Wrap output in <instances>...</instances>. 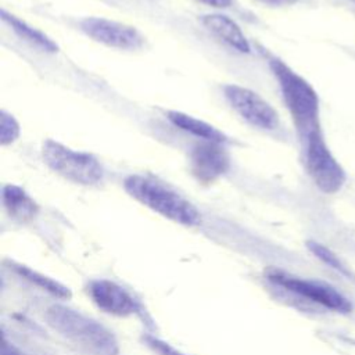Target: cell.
Returning <instances> with one entry per match:
<instances>
[{"mask_svg": "<svg viewBox=\"0 0 355 355\" xmlns=\"http://www.w3.org/2000/svg\"><path fill=\"white\" fill-rule=\"evenodd\" d=\"M144 344L155 354V355H187L172 347L171 344L154 337V336H144L143 337Z\"/></svg>", "mask_w": 355, "mask_h": 355, "instance_id": "ac0fdd59", "label": "cell"}, {"mask_svg": "<svg viewBox=\"0 0 355 355\" xmlns=\"http://www.w3.org/2000/svg\"><path fill=\"white\" fill-rule=\"evenodd\" d=\"M87 294L94 305L112 316L128 318L140 313V304L122 286L108 279H96L87 284Z\"/></svg>", "mask_w": 355, "mask_h": 355, "instance_id": "30bf717a", "label": "cell"}, {"mask_svg": "<svg viewBox=\"0 0 355 355\" xmlns=\"http://www.w3.org/2000/svg\"><path fill=\"white\" fill-rule=\"evenodd\" d=\"M258 3H262L265 6H270V7H283V6H291L294 3H297L298 0H257Z\"/></svg>", "mask_w": 355, "mask_h": 355, "instance_id": "44dd1931", "label": "cell"}, {"mask_svg": "<svg viewBox=\"0 0 355 355\" xmlns=\"http://www.w3.org/2000/svg\"><path fill=\"white\" fill-rule=\"evenodd\" d=\"M306 247L308 250L318 258L320 259L324 265L330 266L331 269L337 270L338 273H341L343 276H345L347 279H352L355 280V273L349 269V266H347V263H344L338 255H336L330 248H327L326 245L313 241V240H308L306 241Z\"/></svg>", "mask_w": 355, "mask_h": 355, "instance_id": "2e32d148", "label": "cell"}, {"mask_svg": "<svg viewBox=\"0 0 355 355\" xmlns=\"http://www.w3.org/2000/svg\"><path fill=\"white\" fill-rule=\"evenodd\" d=\"M305 168L315 186L326 193H337L345 183L347 175L330 151L320 128L308 133L302 140Z\"/></svg>", "mask_w": 355, "mask_h": 355, "instance_id": "5b68a950", "label": "cell"}, {"mask_svg": "<svg viewBox=\"0 0 355 355\" xmlns=\"http://www.w3.org/2000/svg\"><path fill=\"white\" fill-rule=\"evenodd\" d=\"M205 29L214 35L218 40L227 44L230 49L241 54H248L251 51V44L239 26V24L225 14H205L201 18Z\"/></svg>", "mask_w": 355, "mask_h": 355, "instance_id": "8fae6325", "label": "cell"}, {"mask_svg": "<svg viewBox=\"0 0 355 355\" xmlns=\"http://www.w3.org/2000/svg\"><path fill=\"white\" fill-rule=\"evenodd\" d=\"M10 269H12L18 276L24 277L25 280H28L29 283L37 286L39 288L47 291L49 294L57 297V298H64V300H68L71 298L72 293L71 290L64 286L62 283H60L58 280L44 275V273H40L26 265H22V263H15V262H10Z\"/></svg>", "mask_w": 355, "mask_h": 355, "instance_id": "9a60e30c", "label": "cell"}, {"mask_svg": "<svg viewBox=\"0 0 355 355\" xmlns=\"http://www.w3.org/2000/svg\"><path fill=\"white\" fill-rule=\"evenodd\" d=\"M47 324L93 355H118L116 337L104 324L67 305L54 304L44 313Z\"/></svg>", "mask_w": 355, "mask_h": 355, "instance_id": "7a4b0ae2", "label": "cell"}, {"mask_svg": "<svg viewBox=\"0 0 355 355\" xmlns=\"http://www.w3.org/2000/svg\"><path fill=\"white\" fill-rule=\"evenodd\" d=\"M79 29L92 40L118 50H137L144 44L143 35L132 25L104 17H86Z\"/></svg>", "mask_w": 355, "mask_h": 355, "instance_id": "ba28073f", "label": "cell"}, {"mask_svg": "<svg viewBox=\"0 0 355 355\" xmlns=\"http://www.w3.org/2000/svg\"><path fill=\"white\" fill-rule=\"evenodd\" d=\"M230 168V157L225 143H197L189 153V169L193 178L201 184H212Z\"/></svg>", "mask_w": 355, "mask_h": 355, "instance_id": "9c48e42d", "label": "cell"}, {"mask_svg": "<svg viewBox=\"0 0 355 355\" xmlns=\"http://www.w3.org/2000/svg\"><path fill=\"white\" fill-rule=\"evenodd\" d=\"M268 279L272 283L282 286L283 288H286L297 295H301L304 298H308L309 301H313V302H316L324 308H329L331 311L343 312V313L352 311L351 301L329 284H324L320 282H313V280L300 279L297 276L288 275V273L277 270V269L269 270Z\"/></svg>", "mask_w": 355, "mask_h": 355, "instance_id": "52a82bcc", "label": "cell"}, {"mask_svg": "<svg viewBox=\"0 0 355 355\" xmlns=\"http://www.w3.org/2000/svg\"><path fill=\"white\" fill-rule=\"evenodd\" d=\"M123 189L135 201L165 219L189 227L201 223V214L196 205L158 178L132 173L125 178Z\"/></svg>", "mask_w": 355, "mask_h": 355, "instance_id": "6da1fadb", "label": "cell"}, {"mask_svg": "<svg viewBox=\"0 0 355 355\" xmlns=\"http://www.w3.org/2000/svg\"><path fill=\"white\" fill-rule=\"evenodd\" d=\"M21 135V126L18 121L7 111L0 114V143L1 146L12 144Z\"/></svg>", "mask_w": 355, "mask_h": 355, "instance_id": "e0dca14e", "label": "cell"}, {"mask_svg": "<svg viewBox=\"0 0 355 355\" xmlns=\"http://www.w3.org/2000/svg\"><path fill=\"white\" fill-rule=\"evenodd\" d=\"M223 96L232 110L248 125L268 132L279 128L280 119L277 111L257 92L229 83L223 86Z\"/></svg>", "mask_w": 355, "mask_h": 355, "instance_id": "8992f818", "label": "cell"}, {"mask_svg": "<svg viewBox=\"0 0 355 355\" xmlns=\"http://www.w3.org/2000/svg\"><path fill=\"white\" fill-rule=\"evenodd\" d=\"M1 355H26L21 349H18L12 343L7 341L6 337H3V345H1Z\"/></svg>", "mask_w": 355, "mask_h": 355, "instance_id": "d6986e66", "label": "cell"}, {"mask_svg": "<svg viewBox=\"0 0 355 355\" xmlns=\"http://www.w3.org/2000/svg\"><path fill=\"white\" fill-rule=\"evenodd\" d=\"M1 19L10 25V28L25 42H28L29 44L47 51V53H55L58 50V46L54 40H51L46 33H43L42 31H39L37 28L29 25L28 22L19 19L18 17H15L11 12H7L4 8L1 10Z\"/></svg>", "mask_w": 355, "mask_h": 355, "instance_id": "5bb4252c", "label": "cell"}, {"mask_svg": "<svg viewBox=\"0 0 355 355\" xmlns=\"http://www.w3.org/2000/svg\"><path fill=\"white\" fill-rule=\"evenodd\" d=\"M269 68L279 85L282 98L302 140L320 128L319 97L312 85L280 58H270Z\"/></svg>", "mask_w": 355, "mask_h": 355, "instance_id": "3957f363", "label": "cell"}, {"mask_svg": "<svg viewBox=\"0 0 355 355\" xmlns=\"http://www.w3.org/2000/svg\"><path fill=\"white\" fill-rule=\"evenodd\" d=\"M42 158L55 175L75 184L94 186L104 178L103 165L93 154L71 148L53 139L43 141Z\"/></svg>", "mask_w": 355, "mask_h": 355, "instance_id": "277c9868", "label": "cell"}, {"mask_svg": "<svg viewBox=\"0 0 355 355\" xmlns=\"http://www.w3.org/2000/svg\"><path fill=\"white\" fill-rule=\"evenodd\" d=\"M351 1H354V3H355V0H351Z\"/></svg>", "mask_w": 355, "mask_h": 355, "instance_id": "7402d4cb", "label": "cell"}, {"mask_svg": "<svg viewBox=\"0 0 355 355\" xmlns=\"http://www.w3.org/2000/svg\"><path fill=\"white\" fill-rule=\"evenodd\" d=\"M196 1L212 8H229L234 3V0H196Z\"/></svg>", "mask_w": 355, "mask_h": 355, "instance_id": "ffe728a7", "label": "cell"}, {"mask_svg": "<svg viewBox=\"0 0 355 355\" xmlns=\"http://www.w3.org/2000/svg\"><path fill=\"white\" fill-rule=\"evenodd\" d=\"M1 201L10 218L25 223L36 218L39 214L37 202L19 186L4 184L1 190Z\"/></svg>", "mask_w": 355, "mask_h": 355, "instance_id": "7c38bea8", "label": "cell"}, {"mask_svg": "<svg viewBox=\"0 0 355 355\" xmlns=\"http://www.w3.org/2000/svg\"><path fill=\"white\" fill-rule=\"evenodd\" d=\"M166 118L173 126H176L178 129H180L186 133H190V135L198 137L200 140L216 141V143L227 141V137L222 130H219L214 125H211L200 118H196L190 114H186L183 111L171 110L166 112Z\"/></svg>", "mask_w": 355, "mask_h": 355, "instance_id": "4fadbf2b", "label": "cell"}]
</instances>
